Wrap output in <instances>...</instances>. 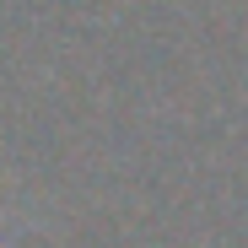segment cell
I'll use <instances>...</instances> for the list:
<instances>
[{
	"mask_svg": "<svg viewBox=\"0 0 248 248\" xmlns=\"http://www.w3.org/2000/svg\"><path fill=\"white\" fill-rule=\"evenodd\" d=\"M0 248H16V243H0Z\"/></svg>",
	"mask_w": 248,
	"mask_h": 248,
	"instance_id": "6da1fadb",
	"label": "cell"
}]
</instances>
